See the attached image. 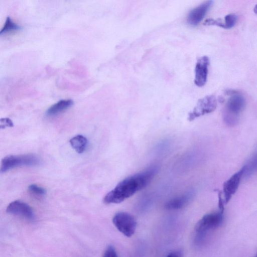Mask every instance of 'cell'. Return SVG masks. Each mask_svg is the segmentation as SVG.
Instances as JSON below:
<instances>
[{
	"instance_id": "obj_22",
	"label": "cell",
	"mask_w": 257,
	"mask_h": 257,
	"mask_svg": "<svg viewBox=\"0 0 257 257\" xmlns=\"http://www.w3.org/2000/svg\"><path fill=\"white\" fill-rule=\"evenodd\" d=\"M254 257H257V253H256V254L255 255V256Z\"/></svg>"
},
{
	"instance_id": "obj_3",
	"label": "cell",
	"mask_w": 257,
	"mask_h": 257,
	"mask_svg": "<svg viewBox=\"0 0 257 257\" xmlns=\"http://www.w3.org/2000/svg\"><path fill=\"white\" fill-rule=\"evenodd\" d=\"M223 213L219 211L207 214L198 221L195 230L198 240H203L208 231L218 227L222 224L224 219Z\"/></svg>"
},
{
	"instance_id": "obj_17",
	"label": "cell",
	"mask_w": 257,
	"mask_h": 257,
	"mask_svg": "<svg viewBox=\"0 0 257 257\" xmlns=\"http://www.w3.org/2000/svg\"><path fill=\"white\" fill-rule=\"evenodd\" d=\"M28 190L31 193L37 195H44L46 193V191L43 188L35 184L29 186Z\"/></svg>"
},
{
	"instance_id": "obj_11",
	"label": "cell",
	"mask_w": 257,
	"mask_h": 257,
	"mask_svg": "<svg viewBox=\"0 0 257 257\" xmlns=\"http://www.w3.org/2000/svg\"><path fill=\"white\" fill-rule=\"evenodd\" d=\"M194 195L193 191H189L183 195L169 200L165 207L169 210L179 209L185 206L192 199Z\"/></svg>"
},
{
	"instance_id": "obj_9",
	"label": "cell",
	"mask_w": 257,
	"mask_h": 257,
	"mask_svg": "<svg viewBox=\"0 0 257 257\" xmlns=\"http://www.w3.org/2000/svg\"><path fill=\"white\" fill-rule=\"evenodd\" d=\"M209 58L206 56L200 57L196 64L195 68L194 83L198 87L203 86L207 79Z\"/></svg>"
},
{
	"instance_id": "obj_2",
	"label": "cell",
	"mask_w": 257,
	"mask_h": 257,
	"mask_svg": "<svg viewBox=\"0 0 257 257\" xmlns=\"http://www.w3.org/2000/svg\"><path fill=\"white\" fill-rule=\"evenodd\" d=\"M226 93L230 95L223 111L224 122L228 126H234L239 121L240 114L245 106L243 95L235 90H228Z\"/></svg>"
},
{
	"instance_id": "obj_10",
	"label": "cell",
	"mask_w": 257,
	"mask_h": 257,
	"mask_svg": "<svg viewBox=\"0 0 257 257\" xmlns=\"http://www.w3.org/2000/svg\"><path fill=\"white\" fill-rule=\"evenodd\" d=\"M213 4V1H206L191 11L187 18V23L192 26L198 25L203 19Z\"/></svg>"
},
{
	"instance_id": "obj_6",
	"label": "cell",
	"mask_w": 257,
	"mask_h": 257,
	"mask_svg": "<svg viewBox=\"0 0 257 257\" xmlns=\"http://www.w3.org/2000/svg\"><path fill=\"white\" fill-rule=\"evenodd\" d=\"M217 105L215 96L209 95L198 100L193 109L188 114V119L192 121L197 117L213 112Z\"/></svg>"
},
{
	"instance_id": "obj_16",
	"label": "cell",
	"mask_w": 257,
	"mask_h": 257,
	"mask_svg": "<svg viewBox=\"0 0 257 257\" xmlns=\"http://www.w3.org/2000/svg\"><path fill=\"white\" fill-rule=\"evenodd\" d=\"M223 20L224 29H231L235 25L237 17L234 14H229L225 16Z\"/></svg>"
},
{
	"instance_id": "obj_13",
	"label": "cell",
	"mask_w": 257,
	"mask_h": 257,
	"mask_svg": "<svg viewBox=\"0 0 257 257\" xmlns=\"http://www.w3.org/2000/svg\"><path fill=\"white\" fill-rule=\"evenodd\" d=\"M71 147L79 154L82 153L87 145V139L82 135H77L70 140Z\"/></svg>"
},
{
	"instance_id": "obj_18",
	"label": "cell",
	"mask_w": 257,
	"mask_h": 257,
	"mask_svg": "<svg viewBox=\"0 0 257 257\" xmlns=\"http://www.w3.org/2000/svg\"><path fill=\"white\" fill-rule=\"evenodd\" d=\"M102 257H118L114 247L109 245L105 249Z\"/></svg>"
},
{
	"instance_id": "obj_1",
	"label": "cell",
	"mask_w": 257,
	"mask_h": 257,
	"mask_svg": "<svg viewBox=\"0 0 257 257\" xmlns=\"http://www.w3.org/2000/svg\"><path fill=\"white\" fill-rule=\"evenodd\" d=\"M159 171L154 165L146 170L122 180L104 197L105 204L119 203L145 188Z\"/></svg>"
},
{
	"instance_id": "obj_21",
	"label": "cell",
	"mask_w": 257,
	"mask_h": 257,
	"mask_svg": "<svg viewBox=\"0 0 257 257\" xmlns=\"http://www.w3.org/2000/svg\"><path fill=\"white\" fill-rule=\"evenodd\" d=\"M253 12H254V13L257 14V4L254 6L253 8Z\"/></svg>"
},
{
	"instance_id": "obj_20",
	"label": "cell",
	"mask_w": 257,
	"mask_h": 257,
	"mask_svg": "<svg viewBox=\"0 0 257 257\" xmlns=\"http://www.w3.org/2000/svg\"><path fill=\"white\" fill-rule=\"evenodd\" d=\"M166 257H181V255L179 252L174 251L169 253Z\"/></svg>"
},
{
	"instance_id": "obj_15",
	"label": "cell",
	"mask_w": 257,
	"mask_h": 257,
	"mask_svg": "<svg viewBox=\"0 0 257 257\" xmlns=\"http://www.w3.org/2000/svg\"><path fill=\"white\" fill-rule=\"evenodd\" d=\"M21 29H22V27L20 26L14 22L10 17H8L3 27L0 31V35Z\"/></svg>"
},
{
	"instance_id": "obj_14",
	"label": "cell",
	"mask_w": 257,
	"mask_h": 257,
	"mask_svg": "<svg viewBox=\"0 0 257 257\" xmlns=\"http://www.w3.org/2000/svg\"><path fill=\"white\" fill-rule=\"evenodd\" d=\"M244 169L243 176L248 177L257 171V150L243 166Z\"/></svg>"
},
{
	"instance_id": "obj_8",
	"label": "cell",
	"mask_w": 257,
	"mask_h": 257,
	"mask_svg": "<svg viewBox=\"0 0 257 257\" xmlns=\"http://www.w3.org/2000/svg\"><path fill=\"white\" fill-rule=\"evenodd\" d=\"M8 213L22 217L30 221L35 220L32 208L27 203L19 200L11 202L6 208Z\"/></svg>"
},
{
	"instance_id": "obj_7",
	"label": "cell",
	"mask_w": 257,
	"mask_h": 257,
	"mask_svg": "<svg viewBox=\"0 0 257 257\" xmlns=\"http://www.w3.org/2000/svg\"><path fill=\"white\" fill-rule=\"evenodd\" d=\"M244 169L242 167L238 172L232 175L223 184L222 195L225 204L227 203L236 192L241 179L243 177Z\"/></svg>"
},
{
	"instance_id": "obj_5",
	"label": "cell",
	"mask_w": 257,
	"mask_h": 257,
	"mask_svg": "<svg viewBox=\"0 0 257 257\" xmlns=\"http://www.w3.org/2000/svg\"><path fill=\"white\" fill-rule=\"evenodd\" d=\"M112 222L118 230L126 237H131L135 232L136 220L128 213L117 212L113 217Z\"/></svg>"
},
{
	"instance_id": "obj_19",
	"label": "cell",
	"mask_w": 257,
	"mask_h": 257,
	"mask_svg": "<svg viewBox=\"0 0 257 257\" xmlns=\"http://www.w3.org/2000/svg\"><path fill=\"white\" fill-rule=\"evenodd\" d=\"M0 125L1 128H4L6 127H12L14 126L13 122L9 118H2L0 120Z\"/></svg>"
},
{
	"instance_id": "obj_4",
	"label": "cell",
	"mask_w": 257,
	"mask_h": 257,
	"mask_svg": "<svg viewBox=\"0 0 257 257\" xmlns=\"http://www.w3.org/2000/svg\"><path fill=\"white\" fill-rule=\"evenodd\" d=\"M41 163L40 158L34 154L10 155L2 159L1 171L5 172L11 169L21 166H37Z\"/></svg>"
},
{
	"instance_id": "obj_12",
	"label": "cell",
	"mask_w": 257,
	"mask_h": 257,
	"mask_svg": "<svg viewBox=\"0 0 257 257\" xmlns=\"http://www.w3.org/2000/svg\"><path fill=\"white\" fill-rule=\"evenodd\" d=\"M74 103L72 99H61L51 105L46 111L47 116L57 114L71 107Z\"/></svg>"
}]
</instances>
